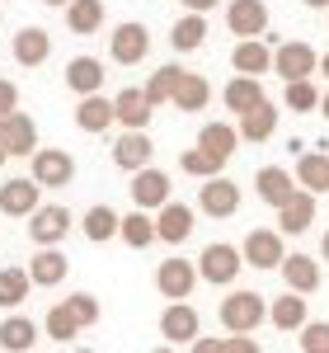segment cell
I'll return each instance as SVG.
<instances>
[{"label":"cell","instance_id":"cell-1","mask_svg":"<svg viewBox=\"0 0 329 353\" xmlns=\"http://www.w3.org/2000/svg\"><path fill=\"white\" fill-rule=\"evenodd\" d=\"M264 321H268V301L259 297V292H249V288L226 292V301H221V325H226V334H254Z\"/></svg>","mask_w":329,"mask_h":353},{"label":"cell","instance_id":"cell-2","mask_svg":"<svg viewBox=\"0 0 329 353\" xmlns=\"http://www.w3.org/2000/svg\"><path fill=\"white\" fill-rule=\"evenodd\" d=\"M245 269V259H240V250L226 241H212L202 254H198V278L202 283H212V288H231L235 278Z\"/></svg>","mask_w":329,"mask_h":353},{"label":"cell","instance_id":"cell-3","mask_svg":"<svg viewBox=\"0 0 329 353\" xmlns=\"http://www.w3.org/2000/svg\"><path fill=\"white\" fill-rule=\"evenodd\" d=\"M71 226H76L71 208H61V203H43V208L28 217V241L38 245V250H56V245L66 241Z\"/></svg>","mask_w":329,"mask_h":353},{"label":"cell","instance_id":"cell-4","mask_svg":"<svg viewBox=\"0 0 329 353\" xmlns=\"http://www.w3.org/2000/svg\"><path fill=\"white\" fill-rule=\"evenodd\" d=\"M28 165H33L28 179H33L38 189H66V184L76 179V161H71V151H56V146H38Z\"/></svg>","mask_w":329,"mask_h":353},{"label":"cell","instance_id":"cell-5","mask_svg":"<svg viewBox=\"0 0 329 353\" xmlns=\"http://www.w3.org/2000/svg\"><path fill=\"white\" fill-rule=\"evenodd\" d=\"M273 71L282 76V81H310L315 71H320V57H315V48L310 43H301V38H292V43H277L273 52Z\"/></svg>","mask_w":329,"mask_h":353},{"label":"cell","instance_id":"cell-6","mask_svg":"<svg viewBox=\"0 0 329 353\" xmlns=\"http://www.w3.org/2000/svg\"><path fill=\"white\" fill-rule=\"evenodd\" d=\"M240 259H245L249 269H282V259H287L282 231H268V226L249 231V236H245V245H240Z\"/></svg>","mask_w":329,"mask_h":353},{"label":"cell","instance_id":"cell-7","mask_svg":"<svg viewBox=\"0 0 329 353\" xmlns=\"http://www.w3.org/2000/svg\"><path fill=\"white\" fill-rule=\"evenodd\" d=\"M109 52H113L118 66H141L146 52H151V28L137 24V19L118 24V28H113V38H109Z\"/></svg>","mask_w":329,"mask_h":353},{"label":"cell","instance_id":"cell-8","mask_svg":"<svg viewBox=\"0 0 329 353\" xmlns=\"http://www.w3.org/2000/svg\"><path fill=\"white\" fill-rule=\"evenodd\" d=\"M127 193H132L137 212H160L164 203H169V174H164V170H156V165H146V170H137V174H132Z\"/></svg>","mask_w":329,"mask_h":353},{"label":"cell","instance_id":"cell-9","mask_svg":"<svg viewBox=\"0 0 329 353\" xmlns=\"http://www.w3.org/2000/svg\"><path fill=\"white\" fill-rule=\"evenodd\" d=\"M198 208H202L207 217H217V221L235 217V212H240V184H235V179H226V174L207 179V184L198 189Z\"/></svg>","mask_w":329,"mask_h":353},{"label":"cell","instance_id":"cell-10","mask_svg":"<svg viewBox=\"0 0 329 353\" xmlns=\"http://www.w3.org/2000/svg\"><path fill=\"white\" fill-rule=\"evenodd\" d=\"M156 288H160L164 301H189L193 288H198V264H189V259H164L160 269H156Z\"/></svg>","mask_w":329,"mask_h":353},{"label":"cell","instance_id":"cell-11","mask_svg":"<svg viewBox=\"0 0 329 353\" xmlns=\"http://www.w3.org/2000/svg\"><path fill=\"white\" fill-rule=\"evenodd\" d=\"M160 334L164 344H193L198 334H202V321H198V311H193V301H169L160 311Z\"/></svg>","mask_w":329,"mask_h":353},{"label":"cell","instance_id":"cell-12","mask_svg":"<svg viewBox=\"0 0 329 353\" xmlns=\"http://www.w3.org/2000/svg\"><path fill=\"white\" fill-rule=\"evenodd\" d=\"M226 28L245 43V38H264L268 33V5L264 0H231L226 5Z\"/></svg>","mask_w":329,"mask_h":353},{"label":"cell","instance_id":"cell-13","mask_svg":"<svg viewBox=\"0 0 329 353\" xmlns=\"http://www.w3.org/2000/svg\"><path fill=\"white\" fill-rule=\"evenodd\" d=\"M297 189H301V184H297V174H292V170H282V165H264V170L254 174V193H259L273 212L282 208V203H292Z\"/></svg>","mask_w":329,"mask_h":353},{"label":"cell","instance_id":"cell-14","mask_svg":"<svg viewBox=\"0 0 329 353\" xmlns=\"http://www.w3.org/2000/svg\"><path fill=\"white\" fill-rule=\"evenodd\" d=\"M38 193H43V189H38L28 174L5 179V184H0V212H5V217H33V212L43 208V203H38Z\"/></svg>","mask_w":329,"mask_h":353},{"label":"cell","instance_id":"cell-15","mask_svg":"<svg viewBox=\"0 0 329 353\" xmlns=\"http://www.w3.org/2000/svg\"><path fill=\"white\" fill-rule=\"evenodd\" d=\"M193 208L189 203H174V198H169V203H164L160 212H156V241H164V245H184L193 236Z\"/></svg>","mask_w":329,"mask_h":353},{"label":"cell","instance_id":"cell-16","mask_svg":"<svg viewBox=\"0 0 329 353\" xmlns=\"http://www.w3.org/2000/svg\"><path fill=\"white\" fill-rule=\"evenodd\" d=\"M151 156H156L151 132H123L118 141H113V165H118V170H127V174L146 170V165H151Z\"/></svg>","mask_w":329,"mask_h":353},{"label":"cell","instance_id":"cell-17","mask_svg":"<svg viewBox=\"0 0 329 353\" xmlns=\"http://www.w3.org/2000/svg\"><path fill=\"white\" fill-rule=\"evenodd\" d=\"M0 141H5L10 156H28V161H33V151H38V128H33V118H28V113L0 118Z\"/></svg>","mask_w":329,"mask_h":353},{"label":"cell","instance_id":"cell-18","mask_svg":"<svg viewBox=\"0 0 329 353\" xmlns=\"http://www.w3.org/2000/svg\"><path fill=\"white\" fill-rule=\"evenodd\" d=\"M282 278H287V292H297V297H310V292H320V264L310 259V254H287L282 259Z\"/></svg>","mask_w":329,"mask_h":353},{"label":"cell","instance_id":"cell-19","mask_svg":"<svg viewBox=\"0 0 329 353\" xmlns=\"http://www.w3.org/2000/svg\"><path fill=\"white\" fill-rule=\"evenodd\" d=\"M310 226H315V193L297 189L292 203L277 208V231H282V236H306Z\"/></svg>","mask_w":329,"mask_h":353},{"label":"cell","instance_id":"cell-20","mask_svg":"<svg viewBox=\"0 0 329 353\" xmlns=\"http://www.w3.org/2000/svg\"><path fill=\"white\" fill-rule=\"evenodd\" d=\"M231 66H235V76H264V71H273V48L264 43V38H245V43H235V52H231Z\"/></svg>","mask_w":329,"mask_h":353},{"label":"cell","instance_id":"cell-21","mask_svg":"<svg viewBox=\"0 0 329 353\" xmlns=\"http://www.w3.org/2000/svg\"><path fill=\"white\" fill-rule=\"evenodd\" d=\"M99 85H104V61L99 57H71L66 61V90L71 94L89 99V94H99Z\"/></svg>","mask_w":329,"mask_h":353},{"label":"cell","instance_id":"cell-22","mask_svg":"<svg viewBox=\"0 0 329 353\" xmlns=\"http://www.w3.org/2000/svg\"><path fill=\"white\" fill-rule=\"evenodd\" d=\"M151 113L156 109L146 104L141 90H118V94H113V118H118L127 132H146V128H151Z\"/></svg>","mask_w":329,"mask_h":353},{"label":"cell","instance_id":"cell-23","mask_svg":"<svg viewBox=\"0 0 329 353\" xmlns=\"http://www.w3.org/2000/svg\"><path fill=\"white\" fill-rule=\"evenodd\" d=\"M179 113H202L207 104H212V85H207V76H198V71H184L179 76V85H174V99H169Z\"/></svg>","mask_w":329,"mask_h":353},{"label":"cell","instance_id":"cell-24","mask_svg":"<svg viewBox=\"0 0 329 353\" xmlns=\"http://www.w3.org/2000/svg\"><path fill=\"white\" fill-rule=\"evenodd\" d=\"M221 104H226V113L245 118L249 109H259V104H264V81H254V76H235V81L221 90Z\"/></svg>","mask_w":329,"mask_h":353},{"label":"cell","instance_id":"cell-25","mask_svg":"<svg viewBox=\"0 0 329 353\" xmlns=\"http://www.w3.org/2000/svg\"><path fill=\"white\" fill-rule=\"evenodd\" d=\"M47 57H52V33H47V28L28 24V28L14 33V61H19V66H43Z\"/></svg>","mask_w":329,"mask_h":353},{"label":"cell","instance_id":"cell-26","mask_svg":"<svg viewBox=\"0 0 329 353\" xmlns=\"http://www.w3.org/2000/svg\"><path fill=\"white\" fill-rule=\"evenodd\" d=\"M66 273H71V259H66L61 250H38V254L28 259L33 288H56V283H66Z\"/></svg>","mask_w":329,"mask_h":353},{"label":"cell","instance_id":"cell-27","mask_svg":"<svg viewBox=\"0 0 329 353\" xmlns=\"http://www.w3.org/2000/svg\"><path fill=\"white\" fill-rule=\"evenodd\" d=\"M109 19V10H104V0H71L66 5V28L76 33V38H89V33H99Z\"/></svg>","mask_w":329,"mask_h":353},{"label":"cell","instance_id":"cell-28","mask_svg":"<svg viewBox=\"0 0 329 353\" xmlns=\"http://www.w3.org/2000/svg\"><path fill=\"white\" fill-rule=\"evenodd\" d=\"M268 321H273V330H297V334H301L306 321H310L306 297H297V292H282L277 301H268Z\"/></svg>","mask_w":329,"mask_h":353},{"label":"cell","instance_id":"cell-29","mask_svg":"<svg viewBox=\"0 0 329 353\" xmlns=\"http://www.w3.org/2000/svg\"><path fill=\"white\" fill-rule=\"evenodd\" d=\"M113 123V99H104V94H89V99H81L76 104V128L81 132H109Z\"/></svg>","mask_w":329,"mask_h":353},{"label":"cell","instance_id":"cell-30","mask_svg":"<svg viewBox=\"0 0 329 353\" xmlns=\"http://www.w3.org/2000/svg\"><path fill=\"white\" fill-rule=\"evenodd\" d=\"M198 146H202V151H212L217 161H231V156H235V146H240V128H231V123H202Z\"/></svg>","mask_w":329,"mask_h":353},{"label":"cell","instance_id":"cell-31","mask_svg":"<svg viewBox=\"0 0 329 353\" xmlns=\"http://www.w3.org/2000/svg\"><path fill=\"white\" fill-rule=\"evenodd\" d=\"M118 226H123V217L113 212L109 203H94V208H89V212L81 217V231H85V241H94V245L113 241V236H118Z\"/></svg>","mask_w":329,"mask_h":353},{"label":"cell","instance_id":"cell-32","mask_svg":"<svg viewBox=\"0 0 329 353\" xmlns=\"http://www.w3.org/2000/svg\"><path fill=\"white\" fill-rule=\"evenodd\" d=\"M38 344V325L28 316H5L0 321V349L5 353H28Z\"/></svg>","mask_w":329,"mask_h":353},{"label":"cell","instance_id":"cell-33","mask_svg":"<svg viewBox=\"0 0 329 353\" xmlns=\"http://www.w3.org/2000/svg\"><path fill=\"white\" fill-rule=\"evenodd\" d=\"M207 43V14H184V19H174L169 28V48L174 52H198Z\"/></svg>","mask_w":329,"mask_h":353},{"label":"cell","instance_id":"cell-34","mask_svg":"<svg viewBox=\"0 0 329 353\" xmlns=\"http://www.w3.org/2000/svg\"><path fill=\"white\" fill-rule=\"evenodd\" d=\"M179 76H184V66H179V61H169V66H156V71H151V81L141 85L146 104H151V109L169 104V99H174V85H179Z\"/></svg>","mask_w":329,"mask_h":353},{"label":"cell","instance_id":"cell-35","mask_svg":"<svg viewBox=\"0 0 329 353\" xmlns=\"http://www.w3.org/2000/svg\"><path fill=\"white\" fill-rule=\"evenodd\" d=\"M325 174H329L325 151H301V156H297V184H301L306 193H325Z\"/></svg>","mask_w":329,"mask_h":353},{"label":"cell","instance_id":"cell-36","mask_svg":"<svg viewBox=\"0 0 329 353\" xmlns=\"http://www.w3.org/2000/svg\"><path fill=\"white\" fill-rule=\"evenodd\" d=\"M273 132H277V109L268 104V99L240 118V141H268Z\"/></svg>","mask_w":329,"mask_h":353},{"label":"cell","instance_id":"cell-37","mask_svg":"<svg viewBox=\"0 0 329 353\" xmlns=\"http://www.w3.org/2000/svg\"><path fill=\"white\" fill-rule=\"evenodd\" d=\"M118 241L132 245V250H146V245L156 241V217L151 212H127L123 226H118Z\"/></svg>","mask_w":329,"mask_h":353},{"label":"cell","instance_id":"cell-38","mask_svg":"<svg viewBox=\"0 0 329 353\" xmlns=\"http://www.w3.org/2000/svg\"><path fill=\"white\" fill-rule=\"evenodd\" d=\"M28 288H33L28 269H0V306H5V311L24 306V301H28Z\"/></svg>","mask_w":329,"mask_h":353},{"label":"cell","instance_id":"cell-39","mask_svg":"<svg viewBox=\"0 0 329 353\" xmlns=\"http://www.w3.org/2000/svg\"><path fill=\"white\" fill-rule=\"evenodd\" d=\"M179 170L207 184V179H217L221 170H226V161H217V156H212V151H202V146H193V151H184V156H179Z\"/></svg>","mask_w":329,"mask_h":353},{"label":"cell","instance_id":"cell-40","mask_svg":"<svg viewBox=\"0 0 329 353\" xmlns=\"http://www.w3.org/2000/svg\"><path fill=\"white\" fill-rule=\"evenodd\" d=\"M43 330H47V339H56V344H71V339L81 334V325H76V316L66 311V301H56L52 311L43 316Z\"/></svg>","mask_w":329,"mask_h":353},{"label":"cell","instance_id":"cell-41","mask_svg":"<svg viewBox=\"0 0 329 353\" xmlns=\"http://www.w3.org/2000/svg\"><path fill=\"white\" fill-rule=\"evenodd\" d=\"M282 104L292 113H310V109H320V90H315V81H292L287 94H282Z\"/></svg>","mask_w":329,"mask_h":353},{"label":"cell","instance_id":"cell-42","mask_svg":"<svg viewBox=\"0 0 329 353\" xmlns=\"http://www.w3.org/2000/svg\"><path fill=\"white\" fill-rule=\"evenodd\" d=\"M66 311L76 316V325H81V330L99 325V316H104V311H99V297H94V292H71V297H66Z\"/></svg>","mask_w":329,"mask_h":353},{"label":"cell","instance_id":"cell-43","mask_svg":"<svg viewBox=\"0 0 329 353\" xmlns=\"http://www.w3.org/2000/svg\"><path fill=\"white\" fill-rule=\"evenodd\" d=\"M301 353H329V321H306Z\"/></svg>","mask_w":329,"mask_h":353},{"label":"cell","instance_id":"cell-44","mask_svg":"<svg viewBox=\"0 0 329 353\" xmlns=\"http://www.w3.org/2000/svg\"><path fill=\"white\" fill-rule=\"evenodd\" d=\"M19 113V85L14 81H0V118Z\"/></svg>","mask_w":329,"mask_h":353},{"label":"cell","instance_id":"cell-45","mask_svg":"<svg viewBox=\"0 0 329 353\" xmlns=\"http://www.w3.org/2000/svg\"><path fill=\"white\" fill-rule=\"evenodd\" d=\"M226 353H259V339H249V334H231V339H226Z\"/></svg>","mask_w":329,"mask_h":353},{"label":"cell","instance_id":"cell-46","mask_svg":"<svg viewBox=\"0 0 329 353\" xmlns=\"http://www.w3.org/2000/svg\"><path fill=\"white\" fill-rule=\"evenodd\" d=\"M189 353H226V339H202V334H198L189 344Z\"/></svg>","mask_w":329,"mask_h":353},{"label":"cell","instance_id":"cell-47","mask_svg":"<svg viewBox=\"0 0 329 353\" xmlns=\"http://www.w3.org/2000/svg\"><path fill=\"white\" fill-rule=\"evenodd\" d=\"M184 5V14H207V10H217L221 0H179Z\"/></svg>","mask_w":329,"mask_h":353},{"label":"cell","instance_id":"cell-48","mask_svg":"<svg viewBox=\"0 0 329 353\" xmlns=\"http://www.w3.org/2000/svg\"><path fill=\"white\" fill-rule=\"evenodd\" d=\"M320 259H325V264H329V231H325V236H320Z\"/></svg>","mask_w":329,"mask_h":353},{"label":"cell","instance_id":"cell-49","mask_svg":"<svg viewBox=\"0 0 329 353\" xmlns=\"http://www.w3.org/2000/svg\"><path fill=\"white\" fill-rule=\"evenodd\" d=\"M301 5H310V10H329V0H301Z\"/></svg>","mask_w":329,"mask_h":353},{"label":"cell","instance_id":"cell-50","mask_svg":"<svg viewBox=\"0 0 329 353\" xmlns=\"http://www.w3.org/2000/svg\"><path fill=\"white\" fill-rule=\"evenodd\" d=\"M320 76H325V81H329V52L320 57Z\"/></svg>","mask_w":329,"mask_h":353},{"label":"cell","instance_id":"cell-51","mask_svg":"<svg viewBox=\"0 0 329 353\" xmlns=\"http://www.w3.org/2000/svg\"><path fill=\"white\" fill-rule=\"evenodd\" d=\"M320 113H325V118H329V90H325V94H320Z\"/></svg>","mask_w":329,"mask_h":353},{"label":"cell","instance_id":"cell-52","mask_svg":"<svg viewBox=\"0 0 329 353\" xmlns=\"http://www.w3.org/2000/svg\"><path fill=\"white\" fill-rule=\"evenodd\" d=\"M151 353H179V349H174V344H160V349H151Z\"/></svg>","mask_w":329,"mask_h":353},{"label":"cell","instance_id":"cell-53","mask_svg":"<svg viewBox=\"0 0 329 353\" xmlns=\"http://www.w3.org/2000/svg\"><path fill=\"white\" fill-rule=\"evenodd\" d=\"M43 5H56V10H66V5H71V0H43Z\"/></svg>","mask_w":329,"mask_h":353},{"label":"cell","instance_id":"cell-54","mask_svg":"<svg viewBox=\"0 0 329 353\" xmlns=\"http://www.w3.org/2000/svg\"><path fill=\"white\" fill-rule=\"evenodd\" d=\"M5 161H10V151H5V141H0V165H5Z\"/></svg>","mask_w":329,"mask_h":353},{"label":"cell","instance_id":"cell-55","mask_svg":"<svg viewBox=\"0 0 329 353\" xmlns=\"http://www.w3.org/2000/svg\"><path fill=\"white\" fill-rule=\"evenodd\" d=\"M325 193H329V174H325Z\"/></svg>","mask_w":329,"mask_h":353},{"label":"cell","instance_id":"cell-56","mask_svg":"<svg viewBox=\"0 0 329 353\" xmlns=\"http://www.w3.org/2000/svg\"><path fill=\"white\" fill-rule=\"evenodd\" d=\"M76 353H94V349H76Z\"/></svg>","mask_w":329,"mask_h":353},{"label":"cell","instance_id":"cell-57","mask_svg":"<svg viewBox=\"0 0 329 353\" xmlns=\"http://www.w3.org/2000/svg\"><path fill=\"white\" fill-rule=\"evenodd\" d=\"M0 353H5V349H0Z\"/></svg>","mask_w":329,"mask_h":353}]
</instances>
